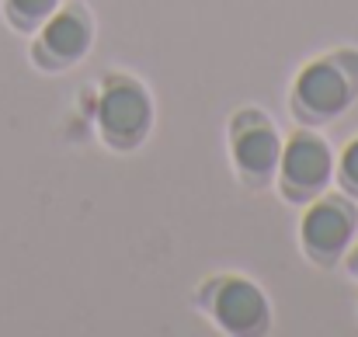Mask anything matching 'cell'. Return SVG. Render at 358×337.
I'll return each mask as SVG.
<instances>
[{"mask_svg": "<svg viewBox=\"0 0 358 337\" xmlns=\"http://www.w3.org/2000/svg\"><path fill=\"white\" fill-rule=\"evenodd\" d=\"M150 125V101L132 84H112L101 98V129L115 143H136Z\"/></svg>", "mask_w": 358, "mask_h": 337, "instance_id": "obj_1", "label": "cell"}, {"mask_svg": "<svg viewBox=\"0 0 358 337\" xmlns=\"http://www.w3.org/2000/svg\"><path fill=\"white\" fill-rule=\"evenodd\" d=\"M282 171H285V181L292 188H299V192L320 188L331 178V150H327V143L310 136V132L292 136V143L282 153Z\"/></svg>", "mask_w": 358, "mask_h": 337, "instance_id": "obj_2", "label": "cell"}, {"mask_svg": "<svg viewBox=\"0 0 358 337\" xmlns=\"http://www.w3.org/2000/svg\"><path fill=\"white\" fill-rule=\"evenodd\" d=\"M296 98L303 108L313 115H338L348 101H352V87L345 80V73L331 63H313L296 87Z\"/></svg>", "mask_w": 358, "mask_h": 337, "instance_id": "obj_3", "label": "cell"}, {"mask_svg": "<svg viewBox=\"0 0 358 337\" xmlns=\"http://www.w3.org/2000/svg\"><path fill=\"white\" fill-rule=\"evenodd\" d=\"M216 317L227 331L234 334H250V331H261L264 320H268V303L264 296L250 285V282H227L216 296Z\"/></svg>", "mask_w": 358, "mask_h": 337, "instance_id": "obj_4", "label": "cell"}, {"mask_svg": "<svg viewBox=\"0 0 358 337\" xmlns=\"http://www.w3.org/2000/svg\"><path fill=\"white\" fill-rule=\"evenodd\" d=\"M352 226H355V220H352V213L341 202H320V206H313L306 213L303 236H306L310 250L331 257L352 240Z\"/></svg>", "mask_w": 358, "mask_h": 337, "instance_id": "obj_5", "label": "cell"}, {"mask_svg": "<svg viewBox=\"0 0 358 337\" xmlns=\"http://www.w3.org/2000/svg\"><path fill=\"white\" fill-rule=\"evenodd\" d=\"M87 42H91V28H87V21H84L80 10H63V14H56V17L49 21L45 35H42V45H45L56 59H77V56H84Z\"/></svg>", "mask_w": 358, "mask_h": 337, "instance_id": "obj_6", "label": "cell"}, {"mask_svg": "<svg viewBox=\"0 0 358 337\" xmlns=\"http://www.w3.org/2000/svg\"><path fill=\"white\" fill-rule=\"evenodd\" d=\"M282 150H278V139L271 129H250L237 139V164L247 174H268L275 164H278Z\"/></svg>", "mask_w": 358, "mask_h": 337, "instance_id": "obj_7", "label": "cell"}, {"mask_svg": "<svg viewBox=\"0 0 358 337\" xmlns=\"http://www.w3.org/2000/svg\"><path fill=\"white\" fill-rule=\"evenodd\" d=\"M52 7H56V0H7V10H10V17L17 21V24H35V21H42L45 14H52Z\"/></svg>", "mask_w": 358, "mask_h": 337, "instance_id": "obj_8", "label": "cell"}, {"mask_svg": "<svg viewBox=\"0 0 358 337\" xmlns=\"http://www.w3.org/2000/svg\"><path fill=\"white\" fill-rule=\"evenodd\" d=\"M345 178H348V185L358 188V143H352L345 153Z\"/></svg>", "mask_w": 358, "mask_h": 337, "instance_id": "obj_9", "label": "cell"}, {"mask_svg": "<svg viewBox=\"0 0 358 337\" xmlns=\"http://www.w3.org/2000/svg\"><path fill=\"white\" fill-rule=\"evenodd\" d=\"M352 268H355V271H358V250H355V257H352Z\"/></svg>", "mask_w": 358, "mask_h": 337, "instance_id": "obj_10", "label": "cell"}]
</instances>
